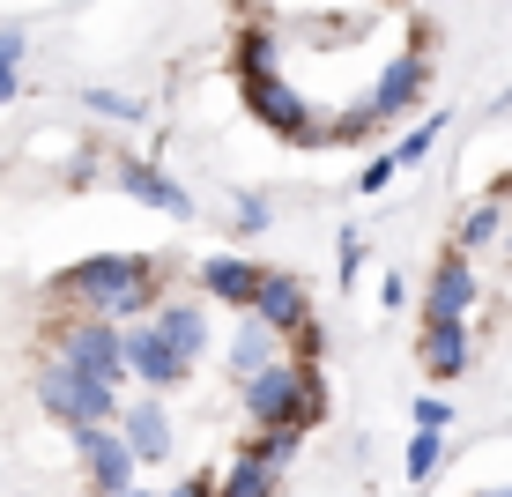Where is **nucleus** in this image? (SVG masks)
Returning a JSON list of instances; mask_svg holds the SVG:
<instances>
[{
    "label": "nucleus",
    "mask_w": 512,
    "mask_h": 497,
    "mask_svg": "<svg viewBox=\"0 0 512 497\" xmlns=\"http://www.w3.org/2000/svg\"><path fill=\"white\" fill-rule=\"evenodd\" d=\"M156 297H164V268H156L149 253H90V260L52 275V305L104 312V319H119V327L141 319V312H156Z\"/></svg>",
    "instance_id": "f257e3e1"
},
{
    "label": "nucleus",
    "mask_w": 512,
    "mask_h": 497,
    "mask_svg": "<svg viewBox=\"0 0 512 497\" xmlns=\"http://www.w3.org/2000/svg\"><path fill=\"white\" fill-rule=\"evenodd\" d=\"M245 416H253V431H297L305 438L312 423H327V371L320 364H297L290 349H282L275 364H260L253 379L238 386Z\"/></svg>",
    "instance_id": "f03ea898"
},
{
    "label": "nucleus",
    "mask_w": 512,
    "mask_h": 497,
    "mask_svg": "<svg viewBox=\"0 0 512 497\" xmlns=\"http://www.w3.org/2000/svg\"><path fill=\"white\" fill-rule=\"evenodd\" d=\"M38 408L60 431H82V423H112L119 416V386L112 379H97V371H82L75 357H60V349H45V364H38Z\"/></svg>",
    "instance_id": "7ed1b4c3"
},
{
    "label": "nucleus",
    "mask_w": 512,
    "mask_h": 497,
    "mask_svg": "<svg viewBox=\"0 0 512 497\" xmlns=\"http://www.w3.org/2000/svg\"><path fill=\"white\" fill-rule=\"evenodd\" d=\"M52 349L60 357H75L82 371H97V379H127V349H119V319L104 312H60L52 319Z\"/></svg>",
    "instance_id": "20e7f679"
},
{
    "label": "nucleus",
    "mask_w": 512,
    "mask_h": 497,
    "mask_svg": "<svg viewBox=\"0 0 512 497\" xmlns=\"http://www.w3.org/2000/svg\"><path fill=\"white\" fill-rule=\"evenodd\" d=\"M423 90H431V45H423V30H416V45L409 52H394V60L379 67V82H372V97H364V112L379 119V127H394L401 112H416Z\"/></svg>",
    "instance_id": "39448f33"
},
{
    "label": "nucleus",
    "mask_w": 512,
    "mask_h": 497,
    "mask_svg": "<svg viewBox=\"0 0 512 497\" xmlns=\"http://www.w3.org/2000/svg\"><path fill=\"white\" fill-rule=\"evenodd\" d=\"M238 97H245V112H253L268 134H282V141H305V134H312V119H320L305 97L290 90V82L275 75V67H268V75H238Z\"/></svg>",
    "instance_id": "423d86ee"
},
{
    "label": "nucleus",
    "mask_w": 512,
    "mask_h": 497,
    "mask_svg": "<svg viewBox=\"0 0 512 497\" xmlns=\"http://www.w3.org/2000/svg\"><path fill=\"white\" fill-rule=\"evenodd\" d=\"M75 438V453H82V475H90V497H112V490H127L134 483V446L119 438V423H82V431H67Z\"/></svg>",
    "instance_id": "0eeeda50"
},
{
    "label": "nucleus",
    "mask_w": 512,
    "mask_h": 497,
    "mask_svg": "<svg viewBox=\"0 0 512 497\" xmlns=\"http://www.w3.org/2000/svg\"><path fill=\"white\" fill-rule=\"evenodd\" d=\"M119 349H127V379H141L149 394H171V386H179L186 371H193V364H179V357H171V342L156 334V319H149V312L119 327Z\"/></svg>",
    "instance_id": "6e6552de"
},
{
    "label": "nucleus",
    "mask_w": 512,
    "mask_h": 497,
    "mask_svg": "<svg viewBox=\"0 0 512 497\" xmlns=\"http://www.w3.org/2000/svg\"><path fill=\"white\" fill-rule=\"evenodd\" d=\"M112 179H119V193H134L141 208H156V216H171V223H186L193 216V193L171 179L164 164H141V156H119L112 164Z\"/></svg>",
    "instance_id": "1a4fd4ad"
},
{
    "label": "nucleus",
    "mask_w": 512,
    "mask_h": 497,
    "mask_svg": "<svg viewBox=\"0 0 512 497\" xmlns=\"http://www.w3.org/2000/svg\"><path fill=\"white\" fill-rule=\"evenodd\" d=\"M156 334L171 342L179 364H201L208 357V297H156Z\"/></svg>",
    "instance_id": "9d476101"
},
{
    "label": "nucleus",
    "mask_w": 512,
    "mask_h": 497,
    "mask_svg": "<svg viewBox=\"0 0 512 497\" xmlns=\"http://www.w3.org/2000/svg\"><path fill=\"white\" fill-rule=\"evenodd\" d=\"M119 438L134 446V460L149 468V460H164L171 453V408H164V394H134V401H119Z\"/></svg>",
    "instance_id": "9b49d317"
},
{
    "label": "nucleus",
    "mask_w": 512,
    "mask_h": 497,
    "mask_svg": "<svg viewBox=\"0 0 512 497\" xmlns=\"http://www.w3.org/2000/svg\"><path fill=\"white\" fill-rule=\"evenodd\" d=\"M245 312H260V319H268V327L282 334V342H290V334L312 319V297H305V282H297V275L260 268V290H253V305H245Z\"/></svg>",
    "instance_id": "f8f14e48"
},
{
    "label": "nucleus",
    "mask_w": 512,
    "mask_h": 497,
    "mask_svg": "<svg viewBox=\"0 0 512 497\" xmlns=\"http://www.w3.org/2000/svg\"><path fill=\"white\" fill-rule=\"evenodd\" d=\"M416 357H423V371H431V379H461V371L475 364V334H468V319H423Z\"/></svg>",
    "instance_id": "ddd939ff"
},
{
    "label": "nucleus",
    "mask_w": 512,
    "mask_h": 497,
    "mask_svg": "<svg viewBox=\"0 0 512 497\" xmlns=\"http://www.w3.org/2000/svg\"><path fill=\"white\" fill-rule=\"evenodd\" d=\"M275 357H282V334H275L260 312H238V334L223 342V379H231V386H245L260 364H275Z\"/></svg>",
    "instance_id": "4468645a"
},
{
    "label": "nucleus",
    "mask_w": 512,
    "mask_h": 497,
    "mask_svg": "<svg viewBox=\"0 0 512 497\" xmlns=\"http://www.w3.org/2000/svg\"><path fill=\"white\" fill-rule=\"evenodd\" d=\"M468 312H475V268H468L461 245H453V253L431 268V290H423V319H468Z\"/></svg>",
    "instance_id": "2eb2a0df"
},
{
    "label": "nucleus",
    "mask_w": 512,
    "mask_h": 497,
    "mask_svg": "<svg viewBox=\"0 0 512 497\" xmlns=\"http://www.w3.org/2000/svg\"><path fill=\"white\" fill-rule=\"evenodd\" d=\"M253 290H260V260H238V253L201 260V297H208V305L245 312V305H253Z\"/></svg>",
    "instance_id": "dca6fc26"
},
{
    "label": "nucleus",
    "mask_w": 512,
    "mask_h": 497,
    "mask_svg": "<svg viewBox=\"0 0 512 497\" xmlns=\"http://www.w3.org/2000/svg\"><path fill=\"white\" fill-rule=\"evenodd\" d=\"M216 497H282V468H275V460H260L253 446H238L231 468L216 475Z\"/></svg>",
    "instance_id": "f3484780"
},
{
    "label": "nucleus",
    "mask_w": 512,
    "mask_h": 497,
    "mask_svg": "<svg viewBox=\"0 0 512 497\" xmlns=\"http://www.w3.org/2000/svg\"><path fill=\"white\" fill-rule=\"evenodd\" d=\"M505 230H512V201H498V193H490V201H475L468 216H461L453 245H461V253H490V245H505Z\"/></svg>",
    "instance_id": "a211bd4d"
},
{
    "label": "nucleus",
    "mask_w": 512,
    "mask_h": 497,
    "mask_svg": "<svg viewBox=\"0 0 512 497\" xmlns=\"http://www.w3.org/2000/svg\"><path fill=\"white\" fill-rule=\"evenodd\" d=\"M438 460H446V431H423V423H416L409 453H401V475H409V483H431Z\"/></svg>",
    "instance_id": "6ab92c4d"
},
{
    "label": "nucleus",
    "mask_w": 512,
    "mask_h": 497,
    "mask_svg": "<svg viewBox=\"0 0 512 497\" xmlns=\"http://www.w3.org/2000/svg\"><path fill=\"white\" fill-rule=\"evenodd\" d=\"M23 52H30L23 30L8 23V30H0V104H15V90H23Z\"/></svg>",
    "instance_id": "aec40b11"
},
{
    "label": "nucleus",
    "mask_w": 512,
    "mask_h": 497,
    "mask_svg": "<svg viewBox=\"0 0 512 497\" xmlns=\"http://www.w3.org/2000/svg\"><path fill=\"white\" fill-rule=\"evenodd\" d=\"M275 52H282V45H275V30H245L231 67H238V75H268V67H275Z\"/></svg>",
    "instance_id": "412c9836"
},
{
    "label": "nucleus",
    "mask_w": 512,
    "mask_h": 497,
    "mask_svg": "<svg viewBox=\"0 0 512 497\" xmlns=\"http://www.w3.org/2000/svg\"><path fill=\"white\" fill-rule=\"evenodd\" d=\"M438 127H446V119H423V127H409L394 141V164L409 171V164H423V156H431V141H438Z\"/></svg>",
    "instance_id": "4be33fe9"
},
{
    "label": "nucleus",
    "mask_w": 512,
    "mask_h": 497,
    "mask_svg": "<svg viewBox=\"0 0 512 497\" xmlns=\"http://www.w3.org/2000/svg\"><path fill=\"white\" fill-rule=\"evenodd\" d=\"M282 349H290L297 364H327V327H320V319H305V327H297Z\"/></svg>",
    "instance_id": "5701e85b"
},
{
    "label": "nucleus",
    "mask_w": 512,
    "mask_h": 497,
    "mask_svg": "<svg viewBox=\"0 0 512 497\" xmlns=\"http://www.w3.org/2000/svg\"><path fill=\"white\" fill-rule=\"evenodd\" d=\"M245 446H253L260 460H275V468H290V460H297V431H253Z\"/></svg>",
    "instance_id": "b1692460"
},
{
    "label": "nucleus",
    "mask_w": 512,
    "mask_h": 497,
    "mask_svg": "<svg viewBox=\"0 0 512 497\" xmlns=\"http://www.w3.org/2000/svg\"><path fill=\"white\" fill-rule=\"evenodd\" d=\"M82 104H90L97 119H141V104H134V97H119V90H82Z\"/></svg>",
    "instance_id": "393cba45"
},
{
    "label": "nucleus",
    "mask_w": 512,
    "mask_h": 497,
    "mask_svg": "<svg viewBox=\"0 0 512 497\" xmlns=\"http://www.w3.org/2000/svg\"><path fill=\"white\" fill-rule=\"evenodd\" d=\"M394 149H386V156H372V164H364V179H357V193H386V186H394Z\"/></svg>",
    "instance_id": "a878e982"
},
{
    "label": "nucleus",
    "mask_w": 512,
    "mask_h": 497,
    "mask_svg": "<svg viewBox=\"0 0 512 497\" xmlns=\"http://www.w3.org/2000/svg\"><path fill=\"white\" fill-rule=\"evenodd\" d=\"M416 423H423V431H446V423H453V401H446V394H423V401H416Z\"/></svg>",
    "instance_id": "bb28decb"
},
{
    "label": "nucleus",
    "mask_w": 512,
    "mask_h": 497,
    "mask_svg": "<svg viewBox=\"0 0 512 497\" xmlns=\"http://www.w3.org/2000/svg\"><path fill=\"white\" fill-rule=\"evenodd\" d=\"M268 216H275V208L260 201V193H245V201H238V230H245V238H253V230H268Z\"/></svg>",
    "instance_id": "cd10ccee"
},
{
    "label": "nucleus",
    "mask_w": 512,
    "mask_h": 497,
    "mask_svg": "<svg viewBox=\"0 0 512 497\" xmlns=\"http://www.w3.org/2000/svg\"><path fill=\"white\" fill-rule=\"evenodd\" d=\"M334 268H342V282H357V268H364V238H357V230H342V253H334Z\"/></svg>",
    "instance_id": "c85d7f7f"
},
{
    "label": "nucleus",
    "mask_w": 512,
    "mask_h": 497,
    "mask_svg": "<svg viewBox=\"0 0 512 497\" xmlns=\"http://www.w3.org/2000/svg\"><path fill=\"white\" fill-rule=\"evenodd\" d=\"M164 497H216V468H201V475H186V483H171Z\"/></svg>",
    "instance_id": "c756f323"
},
{
    "label": "nucleus",
    "mask_w": 512,
    "mask_h": 497,
    "mask_svg": "<svg viewBox=\"0 0 512 497\" xmlns=\"http://www.w3.org/2000/svg\"><path fill=\"white\" fill-rule=\"evenodd\" d=\"M379 297H386V305H394V312H401V305H409V282H401V268H394V275H386V282H379Z\"/></svg>",
    "instance_id": "7c9ffc66"
},
{
    "label": "nucleus",
    "mask_w": 512,
    "mask_h": 497,
    "mask_svg": "<svg viewBox=\"0 0 512 497\" xmlns=\"http://www.w3.org/2000/svg\"><path fill=\"white\" fill-rule=\"evenodd\" d=\"M112 497H164V490H141V483H127V490H112Z\"/></svg>",
    "instance_id": "2f4dec72"
},
{
    "label": "nucleus",
    "mask_w": 512,
    "mask_h": 497,
    "mask_svg": "<svg viewBox=\"0 0 512 497\" xmlns=\"http://www.w3.org/2000/svg\"><path fill=\"white\" fill-rule=\"evenodd\" d=\"M490 193H498V201H512V171H505V179H498V186H490Z\"/></svg>",
    "instance_id": "473e14b6"
},
{
    "label": "nucleus",
    "mask_w": 512,
    "mask_h": 497,
    "mask_svg": "<svg viewBox=\"0 0 512 497\" xmlns=\"http://www.w3.org/2000/svg\"><path fill=\"white\" fill-rule=\"evenodd\" d=\"M498 112H512V90H505V97H498Z\"/></svg>",
    "instance_id": "72a5a7b5"
},
{
    "label": "nucleus",
    "mask_w": 512,
    "mask_h": 497,
    "mask_svg": "<svg viewBox=\"0 0 512 497\" xmlns=\"http://www.w3.org/2000/svg\"><path fill=\"white\" fill-rule=\"evenodd\" d=\"M483 497H512V483H505V490H483Z\"/></svg>",
    "instance_id": "f704fd0d"
}]
</instances>
